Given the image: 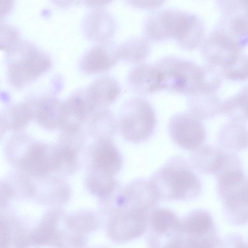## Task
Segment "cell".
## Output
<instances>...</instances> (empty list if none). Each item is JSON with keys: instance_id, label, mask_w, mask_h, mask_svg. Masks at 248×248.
I'll list each match as a JSON object with an SVG mask.
<instances>
[{"instance_id": "1", "label": "cell", "mask_w": 248, "mask_h": 248, "mask_svg": "<svg viewBox=\"0 0 248 248\" xmlns=\"http://www.w3.org/2000/svg\"><path fill=\"white\" fill-rule=\"evenodd\" d=\"M149 180L158 201L191 200L202 190L201 181L193 168L180 155L169 158Z\"/></svg>"}, {"instance_id": "2", "label": "cell", "mask_w": 248, "mask_h": 248, "mask_svg": "<svg viewBox=\"0 0 248 248\" xmlns=\"http://www.w3.org/2000/svg\"><path fill=\"white\" fill-rule=\"evenodd\" d=\"M6 52L8 79L16 88L34 82L52 66L50 57L28 41L21 40Z\"/></svg>"}, {"instance_id": "3", "label": "cell", "mask_w": 248, "mask_h": 248, "mask_svg": "<svg viewBox=\"0 0 248 248\" xmlns=\"http://www.w3.org/2000/svg\"><path fill=\"white\" fill-rule=\"evenodd\" d=\"M160 91L165 90L188 95L201 86L204 67L180 57L168 56L154 64Z\"/></svg>"}, {"instance_id": "4", "label": "cell", "mask_w": 248, "mask_h": 248, "mask_svg": "<svg viewBox=\"0 0 248 248\" xmlns=\"http://www.w3.org/2000/svg\"><path fill=\"white\" fill-rule=\"evenodd\" d=\"M248 45V40L241 36L223 19L200 45L201 54L207 64L220 69L236 60Z\"/></svg>"}, {"instance_id": "5", "label": "cell", "mask_w": 248, "mask_h": 248, "mask_svg": "<svg viewBox=\"0 0 248 248\" xmlns=\"http://www.w3.org/2000/svg\"><path fill=\"white\" fill-rule=\"evenodd\" d=\"M156 122L155 113L151 104L144 98L134 97L125 101L120 108L118 130L127 141L140 143L152 136Z\"/></svg>"}, {"instance_id": "6", "label": "cell", "mask_w": 248, "mask_h": 248, "mask_svg": "<svg viewBox=\"0 0 248 248\" xmlns=\"http://www.w3.org/2000/svg\"><path fill=\"white\" fill-rule=\"evenodd\" d=\"M182 248L220 247L221 239L213 216L203 209H195L180 218Z\"/></svg>"}, {"instance_id": "7", "label": "cell", "mask_w": 248, "mask_h": 248, "mask_svg": "<svg viewBox=\"0 0 248 248\" xmlns=\"http://www.w3.org/2000/svg\"><path fill=\"white\" fill-rule=\"evenodd\" d=\"M146 232L148 247L182 248L180 218L169 209L150 210Z\"/></svg>"}, {"instance_id": "8", "label": "cell", "mask_w": 248, "mask_h": 248, "mask_svg": "<svg viewBox=\"0 0 248 248\" xmlns=\"http://www.w3.org/2000/svg\"><path fill=\"white\" fill-rule=\"evenodd\" d=\"M149 211L133 208L118 209L110 216L107 232L114 242L125 243L142 235L146 231Z\"/></svg>"}, {"instance_id": "9", "label": "cell", "mask_w": 248, "mask_h": 248, "mask_svg": "<svg viewBox=\"0 0 248 248\" xmlns=\"http://www.w3.org/2000/svg\"><path fill=\"white\" fill-rule=\"evenodd\" d=\"M201 120L189 112L173 115L169 122L168 130L173 142L186 150H193L202 145L207 133Z\"/></svg>"}, {"instance_id": "10", "label": "cell", "mask_w": 248, "mask_h": 248, "mask_svg": "<svg viewBox=\"0 0 248 248\" xmlns=\"http://www.w3.org/2000/svg\"><path fill=\"white\" fill-rule=\"evenodd\" d=\"M188 14L171 8L153 14L146 20L144 25L146 37L156 42L175 39L184 28Z\"/></svg>"}, {"instance_id": "11", "label": "cell", "mask_w": 248, "mask_h": 248, "mask_svg": "<svg viewBox=\"0 0 248 248\" xmlns=\"http://www.w3.org/2000/svg\"><path fill=\"white\" fill-rule=\"evenodd\" d=\"M119 60V45L108 41L88 50L80 60L79 68L84 74H99L110 70Z\"/></svg>"}, {"instance_id": "12", "label": "cell", "mask_w": 248, "mask_h": 248, "mask_svg": "<svg viewBox=\"0 0 248 248\" xmlns=\"http://www.w3.org/2000/svg\"><path fill=\"white\" fill-rule=\"evenodd\" d=\"M32 119L47 130L62 128L67 120L64 101L51 96L30 100Z\"/></svg>"}, {"instance_id": "13", "label": "cell", "mask_w": 248, "mask_h": 248, "mask_svg": "<svg viewBox=\"0 0 248 248\" xmlns=\"http://www.w3.org/2000/svg\"><path fill=\"white\" fill-rule=\"evenodd\" d=\"M158 201L155 190L150 180L138 178L122 186L117 209L133 208L150 211Z\"/></svg>"}, {"instance_id": "14", "label": "cell", "mask_w": 248, "mask_h": 248, "mask_svg": "<svg viewBox=\"0 0 248 248\" xmlns=\"http://www.w3.org/2000/svg\"><path fill=\"white\" fill-rule=\"evenodd\" d=\"M220 200L230 224L238 226L248 223V177Z\"/></svg>"}, {"instance_id": "15", "label": "cell", "mask_w": 248, "mask_h": 248, "mask_svg": "<svg viewBox=\"0 0 248 248\" xmlns=\"http://www.w3.org/2000/svg\"><path fill=\"white\" fill-rule=\"evenodd\" d=\"M230 152L210 144L202 145L190 155V165L198 172L214 176L225 163Z\"/></svg>"}, {"instance_id": "16", "label": "cell", "mask_w": 248, "mask_h": 248, "mask_svg": "<svg viewBox=\"0 0 248 248\" xmlns=\"http://www.w3.org/2000/svg\"><path fill=\"white\" fill-rule=\"evenodd\" d=\"M116 27L113 16L100 8L89 13L82 22L83 31L87 38L98 43L109 41L114 35Z\"/></svg>"}, {"instance_id": "17", "label": "cell", "mask_w": 248, "mask_h": 248, "mask_svg": "<svg viewBox=\"0 0 248 248\" xmlns=\"http://www.w3.org/2000/svg\"><path fill=\"white\" fill-rule=\"evenodd\" d=\"M92 154L96 170L114 176L123 167L122 156L112 139L98 140Z\"/></svg>"}, {"instance_id": "18", "label": "cell", "mask_w": 248, "mask_h": 248, "mask_svg": "<svg viewBox=\"0 0 248 248\" xmlns=\"http://www.w3.org/2000/svg\"><path fill=\"white\" fill-rule=\"evenodd\" d=\"M127 83L130 90L140 95H148L160 91L154 64L145 62L135 64L128 74Z\"/></svg>"}, {"instance_id": "19", "label": "cell", "mask_w": 248, "mask_h": 248, "mask_svg": "<svg viewBox=\"0 0 248 248\" xmlns=\"http://www.w3.org/2000/svg\"><path fill=\"white\" fill-rule=\"evenodd\" d=\"M223 100L216 92L198 89L188 95V112L201 120H207L222 113Z\"/></svg>"}, {"instance_id": "20", "label": "cell", "mask_w": 248, "mask_h": 248, "mask_svg": "<svg viewBox=\"0 0 248 248\" xmlns=\"http://www.w3.org/2000/svg\"><path fill=\"white\" fill-rule=\"evenodd\" d=\"M219 148L237 153L248 148V128L243 122L231 120L224 124L217 134Z\"/></svg>"}, {"instance_id": "21", "label": "cell", "mask_w": 248, "mask_h": 248, "mask_svg": "<svg viewBox=\"0 0 248 248\" xmlns=\"http://www.w3.org/2000/svg\"><path fill=\"white\" fill-rule=\"evenodd\" d=\"M86 90L97 108H108L111 105L118 99L121 93L119 82L108 76L98 78Z\"/></svg>"}, {"instance_id": "22", "label": "cell", "mask_w": 248, "mask_h": 248, "mask_svg": "<svg viewBox=\"0 0 248 248\" xmlns=\"http://www.w3.org/2000/svg\"><path fill=\"white\" fill-rule=\"evenodd\" d=\"M21 167L29 174L41 175L47 173L53 166V155L42 143L30 144L21 161Z\"/></svg>"}, {"instance_id": "23", "label": "cell", "mask_w": 248, "mask_h": 248, "mask_svg": "<svg viewBox=\"0 0 248 248\" xmlns=\"http://www.w3.org/2000/svg\"><path fill=\"white\" fill-rule=\"evenodd\" d=\"M67 114L66 124H82L97 109L86 90L74 93L64 101Z\"/></svg>"}, {"instance_id": "24", "label": "cell", "mask_w": 248, "mask_h": 248, "mask_svg": "<svg viewBox=\"0 0 248 248\" xmlns=\"http://www.w3.org/2000/svg\"><path fill=\"white\" fill-rule=\"evenodd\" d=\"M89 120V132L97 140L112 139L118 130L117 119L108 108H98Z\"/></svg>"}, {"instance_id": "25", "label": "cell", "mask_w": 248, "mask_h": 248, "mask_svg": "<svg viewBox=\"0 0 248 248\" xmlns=\"http://www.w3.org/2000/svg\"><path fill=\"white\" fill-rule=\"evenodd\" d=\"M32 120L29 101L12 104L6 108L0 117L1 128L16 131L26 127Z\"/></svg>"}, {"instance_id": "26", "label": "cell", "mask_w": 248, "mask_h": 248, "mask_svg": "<svg viewBox=\"0 0 248 248\" xmlns=\"http://www.w3.org/2000/svg\"><path fill=\"white\" fill-rule=\"evenodd\" d=\"M205 32V27L202 19L189 13L185 26L175 40L183 49L192 50L201 45Z\"/></svg>"}, {"instance_id": "27", "label": "cell", "mask_w": 248, "mask_h": 248, "mask_svg": "<svg viewBox=\"0 0 248 248\" xmlns=\"http://www.w3.org/2000/svg\"><path fill=\"white\" fill-rule=\"evenodd\" d=\"M150 50L149 39L144 37H133L119 45L120 60L135 64L143 62Z\"/></svg>"}, {"instance_id": "28", "label": "cell", "mask_w": 248, "mask_h": 248, "mask_svg": "<svg viewBox=\"0 0 248 248\" xmlns=\"http://www.w3.org/2000/svg\"><path fill=\"white\" fill-rule=\"evenodd\" d=\"M222 113L231 120L243 123L248 120V85L223 100Z\"/></svg>"}, {"instance_id": "29", "label": "cell", "mask_w": 248, "mask_h": 248, "mask_svg": "<svg viewBox=\"0 0 248 248\" xmlns=\"http://www.w3.org/2000/svg\"><path fill=\"white\" fill-rule=\"evenodd\" d=\"M222 77L233 81L248 80V56L241 54L234 62L220 69Z\"/></svg>"}, {"instance_id": "30", "label": "cell", "mask_w": 248, "mask_h": 248, "mask_svg": "<svg viewBox=\"0 0 248 248\" xmlns=\"http://www.w3.org/2000/svg\"><path fill=\"white\" fill-rule=\"evenodd\" d=\"M77 156L75 150L69 146H63L53 154L54 168L64 171L73 170L76 165Z\"/></svg>"}, {"instance_id": "31", "label": "cell", "mask_w": 248, "mask_h": 248, "mask_svg": "<svg viewBox=\"0 0 248 248\" xmlns=\"http://www.w3.org/2000/svg\"><path fill=\"white\" fill-rule=\"evenodd\" d=\"M223 13L225 17L237 16L248 32V0H224Z\"/></svg>"}, {"instance_id": "32", "label": "cell", "mask_w": 248, "mask_h": 248, "mask_svg": "<svg viewBox=\"0 0 248 248\" xmlns=\"http://www.w3.org/2000/svg\"><path fill=\"white\" fill-rule=\"evenodd\" d=\"M0 48L6 52L20 40L18 31L14 27L5 23L1 24Z\"/></svg>"}, {"instance_id": "33", "label": "cell", "mask_w": 248, "mask_h": 248, "mask_svg": "<svg viewBox=\"0 0 248 248\" xmlns=\"http://www.w3.org/2000/svg\"><path fill=\"white\" fill-rule=\"evenodd\" d=\"M133 7L144 10H154L162 6L166 0H125Z\"/></svg>"}, {"instance_id": "34", "label": "cell", "mask_w": 248, "mask_h": 248, "mask_svg": "<svg viewBox=\"0 0 248 248\" xmlns=\"http://www.w3.org/2000/svg\"><path fill=\"white\" fill-rule=\"evenodd\" d=\"M53 232L54 229L51 225H43L34 233L33 240L39 244L47 242L52 238Z\"/></svg>"}, {"instance_id": "35", "label": "cell", "mask_w": 248, "mask_h": 248, "mask_svg": "<svg viewBox=\"0 0 248 248\" xmlns=\"http://www.w3.org/2000/svg\"><path fill=\"white\" fill-rule=\"evenodd\" d=\"M14 0H1V18L7 16L13 7Z\"/></svg>"}, {"instance_id": "36", "label": "cell", "mask_w": 248, "mask_h": 248, "mask_svg": "<svg viewBox=\"0 0 248 248\" xmlns=\"http://www.w3.org/2000/svg\"><path fill=\"white\" fill-rule=\"evenodd\" d=\"M112 0H83L87 6L94 9H99L109 3Z\"/></svg>"}, {"instance_id": "37", "label": "cell", "mask_w": 248, "mask_h": 248, "mask_svg": "<svg viewBox=\"0 0 248 248\" xmlns=\"http://www.w3.org/2000/svg\"><path fill=\"white\" fill-rule=\"evenodd\" d=\"M53 3L60 8H65L72 5L76 0H51Z\"/></svg>"}]
</instances>
